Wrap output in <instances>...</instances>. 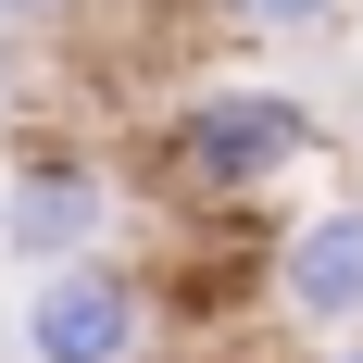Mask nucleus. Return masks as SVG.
Wrapping results in <instances>:
<instances>
[{"label": "nucleus", "mask_w": 363, "mask_h": 363, "mask_svg": "<svg viewBox=\"0 0 363 363\" xmlns=\"http://www.w3.org/2000/svg\"><path fill=\"white\" fill-rule=\"evenodd\" d=\"M13 338H26V363H138V351H150V276H138L125 251L38 263Z\"/></svg>", "instance_id": "nucleus-2"}, {"label": "nucleus", "mask_w": 363, "mask_h": 363, "mask_svg": "<svg viewBox=\"0 0 363 363\" xmlns=\"http://www.w3.org/2000/svg\"><path fill=\"white\" fill-rule=\"evenodd\" d=\"M225 26H251V38H326L351 0H213Z\"/></svg>", "instance_id": "nucleus-5"}, {"label": "nucleus", "mask_w": 363, "mask_h": 363, "mask_svg": "<svg viewBox=\"0 0 363 363\" xmlns=\"http://www.w3.org/2000/svg\"><path fill=\"white\" fill-rule=\"evenodd\" d=\"M276 313L313 338H363V201H326L276 238Z\"/></svg>", "instance_id": "nucleus-4"}, {"label": "nucleus", "mask_w": 363, "mask_h": 363, "mask_svg": "<svg viewBox=\"0 0 363 363\" xmlns=\"http://www.w3.org/2000/svg\"><path fill=\"white\" fill-rule=\"evenodd\" d=\"M0 251L26 263H75V251H113V176L88 150H26L0 176Z\"/></svg>", "instance_id": "nucleus-3"}, {"label": "nucleus", "mask_w": 363, "mask_h": 363, "mask_svg": "<svg viewBox=\"0 0 363 363\" xmlns=\"http://www.w3.org/2000/svg\"><path fill=\"white\" fill-rule=\"evenodd\" d=\"M326 363H363V338H338V351H326Z\"/></svg>", "instance_id": "nucleus-8"}, {"label": "nucleus", "mask_w": 363, "mask_h": 363, "mask_svg": "<svg viewBox=\"0 0 363 363\" xmlns=\"http://www.w3.org/2000/svg\"><path fill=\"white\" fill-rule=\"evenodd\" d=\"M0 101H13V26H0Z\"/></svg>", "instance_id": "nucleus-7"}, {"label": "nucleus", "mask_w": 363, "mask_h": 363, "mask_svg": "<svg viewBox=\"0 0 363 363\" xmlns=\"http://www.w3.org/2000/svg\"><path fill=\"white\" fill-rule=\"evenodd\" d=\"M63 13H75V0H0V26H13V38H26V26H63Z\"/></svg>", "instance_id": "nucleus-6"}, {"label": "nucleus", "mask_w": 363, "mask_h": 363, "mask_svg": "<svg viewBox=\"0 0 363 363\" xmlns=\"http://www.w3.org/2000/svg\"><path fill=\"white\" fill-rule=\"evenodd\" d=\"M313 150H326V113L301 101V88H263V75H225V88L176 101V125H163V163H176L188 201H263Z\"/></svg>", "instance_id": "nucleus-1"}]
</instances>
